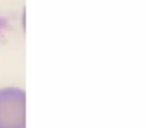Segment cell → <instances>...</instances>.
Instances as JSON below:
<instances>
[{
  "label": "cell",
  "mask_w": 146,
  "mask_h": 128,
  "mask_svg": "<svg viewBox=\"0 0 146 128\" xmlns=\"http://www.w3.org/2000/svg\"><path fill=\"white\" fill-rule=\"evenodd\" d=\"M25 97L19 88L0 90V128H25Z\"/></svg>",
  "instance_id": "1"
}]
</instances>
